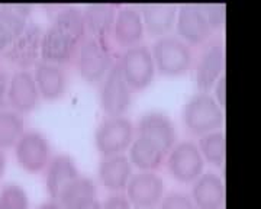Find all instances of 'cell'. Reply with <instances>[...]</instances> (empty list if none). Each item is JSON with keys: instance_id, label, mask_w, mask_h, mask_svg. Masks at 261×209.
I'll use <instances>...</instances> for the list:
<instances>
[{"instance_id": "15", "label": "cell", "mask_w": 261, "mask_h": 209, "mask_svg": "<svg viewBox=\"0 0 261 209\" xmlns=\"http://www.w3.org/2000/svg\"><path fill=\"white\" fill-rule=\"evenodd\" d=\"M79 42L70 38L67 34L61 32L54 25H49L41 39V58L42 61L63 66L68 63L75 53Z\"/></svg>"}, {"instance_id": "25", "label": "cell", "mask_w": 261, "mask_h": 209, "mask_svg": "<svg viewBox=\"0 0 261 209\" xmlns=\"http://www.w3.org/2000/svg\"><path fill=\"white\" fill-rule=\"evenodd\" d=\"M56 28H58L61 32L67 34L70 38H73L75 42H82L86 32L84 27V19L82 10L75 6H64L56 13V18L53 23Z\"/></svg>"}, {"instance_id": "19", "label": "cell", "mask_w": 261, "mask_h": 209, "mask_svg": "<svg viewBox=\"0 0 261 209\" xmlns=\"http://www.w3.org/2000/svg\"><path fill=\"white\" fill-rule=\"evenodd\" d=\"M112 31L115 41L122 47L129 48L140 44L144 35V23L140 10L132 5L119 6Z\"/></svg>"}, {"instance_id": "6", "label": "cell", "mask_w": 261, "mask_h": 209, "mask_svg": "<svg viewBox=\"0 0 261 209\" xmlns=\"http://www.w3.org/2000/svg\"><path fill=\"white\" fill-rule=\"evenodd\" d=\"M132 102V89L122 74L119 63H113L102 80L100 106L109 116H122Z\"/></svg>"}, {"instance_id": "26", "label": "cell", "mask_w": 261, "mask_h": 209, "mask_svg": "<svg viewBox=\"0 0 261 209\" xmlns=\"http://www.w3.org/2000/svg\"><path fill=\"white\" fill-rule=\"evenodd\" d=\"M25 133V121L22 114L13 109L0 111V150L13 147Z\"/></svg>"}, {"instance_id": "18", "label": "cell", "mask_w": 261, "mask_h": 209, "mask_svg": "<svg viewBox=\"0 0 261 209\" xmlns=\"http://www.w3.org/2000/svg\"><path fill=\"white\" fill-rule=\"evenodd\" d=\"M79 176L80 173L71 155L68 154L54 155L48 163L47 174H45V186L51 200L58 202V198L65 186L70 185Z\"/></svg>"}, {"instance_id": "22", "label": "cell", "mask_w": 261, "mask_h": 209, "mask_svg": "<svg viewBox=\"0 0 261 209\" xmlns=\"http://www.w3.org/2000/svg\"><path fill=\"white\" fill-rule=\"evenodd\" d=\"M118 6L111 3H90L82 10L86 31L92 34V38L102 39L113 29Z\"/></svg>"}, {"instance_id": "10", "label": "cell", "mask_w": 261, "mask_h": 209, "mask_svg": "<svg viewBox=\"0 0 261 209\" xmlns=\"http://www.w3.org/2000/svg\"><path fill=\"white\" fill-rule=\"evenodd\" d=\"M44 31L38 23L29 22L22 34L12 41L9 48L5 51L10 63L27 70L28 67L35 66L41 57V39Z\"/></svg>"}, {"instance_id": "32", "label": "cell", "mask_w": 261, "mask_h": 209, "mask_svg": "<svg viewBox=\"0 0 261 209\" xmlns=\"http://www.w3.org/2000/svg\"><path fill=\"white\" fill-rule=\"evenodd\" d=\"M15 39V35L9 31V28L0 20V54H3L9 45L12 44V41Z\"/></svg>"}, {"instance_id": "4", "label": "cell", "mask_w": 261, "mask_h": 209, "mask_svg": "<svg viewBox=\"0 0 261 209\" xmlns=\"http://www.w3.org/2000/svg\"><path fill=\"white\" fill-rule=\"evenodd\" d=\"M118 63L132 90H142L151 85L155 74V64L151 49L147 45L137 44L126 48Z\"/></svg>"}, {"instance_id": "33", "label": "cell", "mask_w": 261, "mask_h": 209, "mask_svg": "<svg viewBox=\"0 0 261 209\" xmlns=\"http://www.w3.org/2000/svg\"><path fill=\"white\" fill-rule=\"evenodd\" d=\"M215 100L219 103V106L224 109L225 108V86H226V77L225 74L218 79V82L215 83Z\"/></svg>"}, {"instance_id": "35", "label": "cell", "mask_w": 261, "mask_h": 209, "mask_svg": "<svg viewBox=\"0 0 261 209\" xmlns=\"http://www.w3.org/2000/svg\"><path fill=\"white\" fill-rule=\"evenodd\" d=\"M37 209H64L61 205H60V202H57V200H47V202H44V203H41Z\"/></svg>"}, {"instance_id": "23", "label": "cell", "mask_w": 261, "mask_h": 209, "mask_svg": "<svg viewBox=\"0 0 261 209\" xmlns=\"http://www.w3.org/2000/svg\"><path fill=\"white\" fill-rule=\"evenodd\" d=\"M94 181L87 176H79L61 192L58 202L64 209H84L97 200Z\"/></svg>"}, {"instance_id": "9", "label": "cell", "mask_w": 261, "mask_h": 209, "mask_svg": "<svg viewBox=\"0 0 261 209\" xmlns=\"http://www.w3.org/2000/svg\"><path fill=\"white\" fill-rule=\"evenodd\" d=\"M125 190L134 208H155L164 196V181L155 171H138L132 174Z\"/></svg>"}, {"instance_id": "11", "label": "cell", "mask_w": 261, "mask_h": 209, "mask_svg": "<svg viewBox=\"0 0 261 209\" xmlns=\"http://www.w3.org/2000/svg\"><path fill=\"white\" fill-rule=\"evenodd\" d=\"M176 27L178 38L183 39L189 45L203 44L212 32V28L206 19L205 12L202 9V5L195 3H185L178 8Z\"/></svg>"}, {"instance_id": "3", "label": "cell", "mask_w": 261, "mask_h": 209, "mask_svg": "<svg viewBox=\"0 0 261 209\" xmlns=\"http://www.w3.org/2000/svg\"><path fill=\"white\" fill-rule=\"evenodd\" d=\"M135 126L125 116H108L96 128L94 144L103 157L123 154L134 140Z\"/></svg>"}, {"instance_id": "8", "label": "cell", "mask_w": 261, "mask_h": 209, "mask_svg": "<svg viewBox=\"0 0 261 209\" xmlns=\"http://www.w3.org/2000/svg\"><path fill=\"white\" fill-rule=\"evenodd\" d=\"M15 155L23 170L38 173L47 169L51 160V147L47 137L38 131H27L15 144Z\"/></svg>"}, {"instance_id": "12", "label": "cell", "mask_w": 261, "mask_h": 209, "mask_svg": "<svg viewBox=\"0 0 261 209\" xmlns=\"http://www.w3.org/2000/svg\"><path fill=\"white\" fill-rule=\"evenodd\" d=\"M137 133L155 143L164 152H168L176 144V126L164 112L149 111L141 115L137 124Z\"/></svg>"}, {"instance_id": "24", "label": "cell", "mask_w": 261, "mask_h": 209, "mask_svg": "<svg viewBox=\"0 0 261 209\" xmlns=\"http://www.w3.org/2000/svg\"><path fill=\"white\" fill-rule=\"evenodd\" d=\"M167 152L145 137L137 135L129 145V162L140 171H155L164 162Z\"/></svg>"}, {"instance_id": "17", "label": "cell", "mask_w": 261, "mask_h": 209, "mask_svg": "<svg viewBox=\"0 0 261 209\" xmlns=\"http://www.w3.org/2000/svg\"><path fill=\"white\" fill-rule=\"evenodd\" d=\"M225 48L224 44L215 42L200 56L196 64V86L199 92H207L224 74Z\"/></svg>"}, {"instance_id": "7", "label": "cell", "mask_w": 261, "mask_h": 209, "mask_svg": "<svg viewBox=\"0 0 261 209\" xmlns=\"http://www.w3.org/2000/svg\"><path fill=\"white\" fill-rule=\"evenodd\" d=\"M112 56L102 39L86 38L80 44L77 66L86 82L99 83L102 82L109 68L112 67Z\"/></svg>"}, {"instance_id": "16", "label": "cell", "mask_w": 261, "mask_h": 209, "mask_svg": "<svg viewBox=\"0 0 261 209\" xmlns=\"http://www.w3.org/2000/svg\"><path fill=\"white\" fill-rule=\"evenodd\" d=\"M97 174L105 189L111 190L112 193H122L126 189L128 181L134 173L128 155L116 154L103 157L99 163Z\"/></svg>"}, {"instance_id": "20", "label": "cell", "mask_w": 261, "mask_h": 209, "mask_svg": "<svg viewBox=\"0 0 261 209\" xmlns=\"http://www.w3.org/2000/svg\"><path fill=\"white\" fill-rule=\"evenodd\" d=\"M34 79L39 95L48 100L60 99L65 93L68 85V79L63 66L47 63L42 60L35 64Z\"/></svg>"}, {"instance_id": "37", "label": "cell", "mask_w": 261, "mask_h": 209, "mask_svg": "<svg viewBox=\"0 0 261 209\" xmlns=\"http://www.w3.org/2000/svg\"><path fill=\"white\" fill-rule=\"evenodd\" d=\"M84 209H102V203H100L99 200H94L92 205H89L87 208H84Z\"/></svg>"}, {"instance_id": "29", "label": "cell", "mask_w": 261, "mask_h": 209, "mask_svg": "<svg viewBox=\"0 0 261 209\" xmlns=\"http://www.w3.org/2000/svg\"><path fill=\"white\" fill-rule=\"evenodd\" d=\"M160 209H197L186 192L171 190L163 196L160 202Z\"/></svg>"}, {"instance_id": "36", "label": "cell", "mask_w": 261, "mask_h": 209, "mask_svg": "<svg viewBox=\"0 0 261 209\" xmlns=\"http://www.w3.org/2000/svg\"><path fill=\"white\" fill-rule=\"evenodd\" d=\"M5 170H6V155H5L3 150H0V179L3 177Z\"/></svg>"}, {"instance_id": "31", "label": "cell", "mask_w": 261, "mask_h": 209, "mask_svg": "<svg viewBox=\"0 0 261 209\" xmlns=\"http://www.w3.org/2000/svg\"><path fill=\"white\" fill-rule=\"evenodd\" d=\"M102 209H132V205L123 193H112L103 200Z\"/></svg>"}, {"instance_id": "27", "label": "cell", "mask_w": 261, "mask_h": 209, "mask_svg": "<svg viewBox=\"0 0 261 209\" xmlns=\"http://www.w3.org/2000/svg\"><path fill=\"white\" fill-rule=\"evenodd\" d=\"M199 151L202 154L205 163L214 166H224L225 163V133L224 131H212L200 137L197 144Z\"/></svg>"}, {"instance_id": "14", "label": "cell", "mask_w": 261, "mask_h": 209, "mask_svg": "<svg viewBox=\"0 0 261 209\" xmlns=\"http://www.w3.org/2000/svg\"><path fill=\"white\" fill-rule=\"evenodd\" d=\"M190 198L197 209H224V180L214 171L202 173L200 177L193 181Z\"/></svg>"}, {"instance_id": "34", "label": "cell", "mask_w": 261, "mask_h": 209, "mask_svg": "<svg viewBox=\"0 0 261 209\" xmlns=\"http://www.w3.org/2000/svg\"><path fill=\"white\" fill-rule=\"evenodd\" d=\"M8 83H9V79H8V76H6L3 71H0V106H3V103L6 102Z\"/></svg>"}, {"instance_id": "21", "label": "cell", "mask_w": 261, "mask_h": 209, "mask_svg": "<svg viewBox=\"0 0 261 209\" xmlns=\"http://www.w3.org/2000/svg\"><path fill=\"white\" fill-rule=\"evenodd\" d=\"M177 6L171 3H148L142 5L141 18L144 29L152 37H164L176 25Z\"/></svg>"}, {"instance_id": "30", "label": "cell", "mask_w": 261, "mask_h": 209, "mask_svg": "<svg viewBox=\"0 0 261 209\" xmlns=\"http://www.w3.org/2000/svg\"><path fill=\"white\" fill-rule=\"evenodd\" d=\"M202 9L205 12V16L211 28L219 29L225 25V5L224 3H211L202 5Z\"/></svg>"}, {"instance_id": "5", "label": "cell", "mask_w": 261, "mask_h": 209, "mask_svg": "<svg viewBox=\"0 0 261 209\" xmlns=\"http://www.w3.org/2000/svg\"><path fill=\"white\" fill-rule=\"evenodd\" d=\"M167 169L174 180L193 183L205 170V160L193 141H180L167 155Z\"/></svg>"}, {"instance_id": "1", "label": "cell", "mask_w": 261, "mask_h": 209, "mask_svg": "<svg viewBox=\"0 0 261 209\" xmlns=\"http://www.w3.org/2000/svg\"><path fill=\"white\" fill-rule=\"evenodd\" d=\"M151 54L155 70L163 76H181L189 71L193 63L192 48L177 35L168 34L155 39Z\"/></svg>"}, {"instance_id": "28", "label": "cell", "mask_w": 261, "mask_h": 209, "mask_svg": "<svg viewBox=\"0 0 261 209\" xmlns=\"http://www.w3.org/2000/svg\"><path fill=\"white\" fill-rule=\"evenodd\" d=\"M29 200L25 189L18 183H8L0 190V209H28Z\"/></svg>"}, {"instance_id": "2", "label": "cell", "mask_w": 261, "mask_h": 209, "mask_svg": "<svg viewBox=\"0 0 261 209\" xmlns=\"http://www.w3.org/2000/svg\"><path fill=\"white\" fill-rule=\"evenodd\" d=\"M183 121L192 134L205 135L216 131L224 122V111L207 92H197L183 108Z\"/></svg>"}, {"instance_id": "38", "label": "cell", "mask_w": 261, "mask_h": 209, "mask_svg": "<svg viewBox=\"0 0 261 209\" xmlns=\"http://www.w3.org/2000/svg\"><path fill=\"white\" fill-rule=\"evenodd\" d=\"M132 209H155V208H132Z\"/></svg>"}, {"instance_id": "13", "label": "cell", "mask_w": 261, "mask_h": 209, "mask_svg": "<svg viewBox=\"0 0 261 209\" xmlns=\"http://www.w3.org/2000/svg\"><path fill=\"white\" fill-rule=\"evenodd\" d=\"M39 92L34 74L29 70H18L13 73L8 83L6 100L13 111L19 114L31 112L38 103Z\"/></svg>"}]
</instances>
